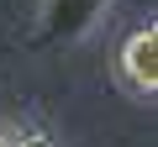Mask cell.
Returning <instances> with one entry per match:
<instances>
[{
	"instance_id": "6da1fadb",
	"label": "cell",
	"mask_w": 158,
	"mask_h": 147,
	"mask_svg": "<svg viewBox=\"0 0 158 147\" xmlns=\"http://www.w3.org/2000/svg\"><path fill=\"white\" fill-rule=\"evenodd\" d=\"M116 79L127 84V95H137V100L153 105V95H158V26L153 21H142V26H132L121 37V47H116Z\"/></svg>"
},
{
	"instance_id": "7a4b0ae2",
	"label": "cell",
	"mask_w": 158,
	"mask_h": 147,
	"mask_svg": "<svg viewBox=\"0 0 158 147\" xmlns=\"http://www.w3.org/2000/svg\"><path fill=\"white\" fill-rule=\"evenodd\" d=\"M111 11V0H42V21H37V42L58 47V42H79L90 37Z\"/></svg>"
},
{
	"instance_id": "3957f363",
	"label": "cell",
	"mask_w": 158,
	"mask_h": 147,
	"mask_svg": "<svg viewBox=\"0 0 158 147\" xmlns=\"http://www.w3.org/2000/svg\"><path fill=\"white\" fill-rule=\"evenodd\" d=\"M0 147H53V137L32 121H0Z\"/></svg>"
}]
</instances>
